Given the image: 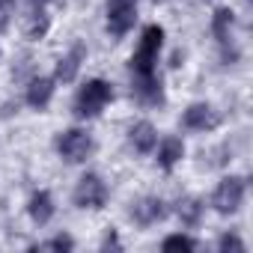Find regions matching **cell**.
Here are the masks:
<instances>
[{"instance_id": "obj_1", "label": "cell", "mask_w": 253, "mask_h": 253, "mask_svg": "<svg viewBox=\"0 0 253 253\" xmlns=\"http://www.w3.org/2000/svg\"><path fill=\"white\" fill-rule=\"evenodd\" d=\"M116 98L113 92V84L104 81V78H89L78 92H75V101H72V113L75 119L86 122V119H95L104 113V107Z\"/></svg>"}, {"instance_id": "obj_2", "label": "cell", "mask_w": 253, "mask_h": 253, "mask_svg": "<svg viewBox=\"0 0 253 253\" xmlns=\"http://www.w3.org/2000/svg\"><path fill=\"white\" fill-rule=\"evenodd\" d=\"M161 48H164V27L161 24H146L140 30V39H137V48L128 60V69L134 75L137 72H158Z\"/></svg>"}, {"instance_id": "obj_3", "label": "cell", "mask_w": 253, "mask_h": 253, "mask_svg": "<svg viewBox=\"0 0 253 253\" xmlns=\"http://www.w3.org/2000/svg\"><path fill=\"white\" fill-rule=\"evenodd\" d=\"M244 200H247V179L244 176H226V179H220L214 185V191L209 197V206L217 214L229 217V214H238L241 211Z\"/></svg>"}, {"instance_id": "obj_4", "label": "cell", "mask_w": 253, "mask_h": 253, "mask_svg": "<svg viewBox=\"0 0 253 253\" xmlns=\"http://www.w3.org/2000/svg\"><path fill=\"white\" fill-rule=\"evenodd\" d=\"M54 149H57L60 161H66V164H84L95 152V137L86 128H66V131L57 134Z\"/></svg>"}, {"instance_id": "obj_5", "label": "cell", "mask_w": 253, "mask_h": 253, "mask_svg": "<svg viewBox=\"0 0 253 253\" xmlns=\"http://www.w3.org/2000/svg\"><path fill=\"white\" fill-rule=\"evenodd\" d=\"M220 122H223V113L211 104V101H194L182 110V119L179 125L185 131L191 134H209L214 128H220Z\"/></svg>"}, {"instance_id": "obj_6", "label": "cell", "mask_w": 253, "mask_h": 253, "mask_svg": "<svg viewBox=\"0 0 253 253\" xmlns=\"http://www.w3.org/2000/svg\"><path fill=\"white\" fill-rule=\"evenodd\" d=\"M107 200H110V188H107V182H104L98 173H84V176L78 179L75 191H72V203H75L78 209H92V211H98V209L107 206Z\"/></svg>"}, {"instance_id": "obj_7", "label": "cell", "mask_w": 253, "mask_h": 253, "mask_svg": "<svg viewBox=\"0 0 253 253\" xmlns=\"http://www.w3.org/2000/svg\"><path fill=\"white\" fill-rule=\"evenodd\" d=\"M104 12H107V36L119 42L137 24V0H107Z\"/></svg>"}, {"instance_id": "obj_8", "label": "cell", "mask_w": 253, "mask_h": 253, "mask_svg": "<svg viewBox=\"0 0 253 253\" xmlns=\"http://www.w3.org/2000/svg\"><path fill=\"white\" fill-rule=\"evenodd\" d=\"M131 98L140 107H161L167 101V89L158 72H131Z\"/></svg>"}, {"instance_id": "obj_9", "label": "cell", "mask_w": 253, "mask_h": 253, "mask_svg": "<svg viewBox=\"0 0 253 253\" xmlns=\"http://www.w3.org/2000/svg\"><path fill=\"white\" fill-rule=\"evenodd\" d=\"M167 214H170V203H167L164 197H155V194L137 197V200L131 203V209H128L131 223L140 226V229H149V226L167 220Z\"/></svg>"}, {"instance_id": "obj_10", "label": "cell", "mask_w": 253, "mask_h": 253, "mask_svg": "<svg viewBox=\"0 0 253 253\" xmlns=\"http://www.w3.org/2000/svg\"><path fill=\"white\" fill-rule=\"evenodd\" d=\"M84 60H86V45L78 39V42H72V48L57 60V66H54V81H57V84H75L78 75H81Z\"/></svg>"}, {"instance_id": "obj_11", "label": "cell", "mask_w": 253, "mask_h": 253, "mask_svg": "<svg viewBox=\"0 0 253 253\" xmlns=\"http://www.w3.org/2000/svg\"><path fill=\"white\" fill-rule=\"evenodd\" d=\"M54 92H57V81L54 78H45V75H33L24 86V104L30 110H48V104L54 101Z\"/></svg>"}, {"instance_id": "obj_12", "label": "cell", "mask_w": 253, "mask_h": 253, "mask_svg": "<svg viewBox=\"0 0 253 253\" xmlns=\"http://www.w3.org/2000/svg\"><path fill=\"white\" fill-rule=\"evenodd\" d=\"M185 140L182 137H176V134H164L158 143H155V149H152V155H155V164L164 170V173H170L182 158H185Z\"/></svg>"}, {"instance_id": "obj_13", "label": "cell", "mask_w": 253, "mask_h": 253, "mask_svg": "<svg viewBox=\"0 0 253 253\" xmlns=\"http://www.w3.org/2000/svg\"><path fill=\"white\" fill-rule=\"evenodd\" d=\"M170 211L179 217V223H182L185 229H197V226L203 223V217H206V203H203L200 197L185 194V197H179V200L173 203Z\"/></svg>"}, {"instance_id": "obj_14", "label": "cell", "mask_w": 253, "mask_h": 253, "mask_svg": "<svg viewBox=\"0 0 253 253\" xmlns=\"http://www.w3.org/2000/svg\"><path fill=\"white\" fill-rule=\"evenodd\" d=\"M155 143H158V128H155L149 119L131 122V128H128V146H131L137 155H152Z\"/></svg>"}, {"instance_id": "obj_15", "label": "cell", "mask_w": 253, "mask_h": 253, "mask_svg": "<svg viewBox=\"0 0 253 253\" xmlns=\"http://www.w3.org/2000/svg\"><path fill=\"white\" fill-rule=\"evenodd\" d=\"M27 214H30V220H33L36 226H48V223H51V217L57 214L54 194H51V191H45V188L33 191V194H30V200H27Z\"/></svg>"}, {"instance_id": "obj_16", "label": "cell", "mask_w": 253, "mask_h": 253, "mask_svg": "<svg viewBox=\"0 0 253 253\" xmlns=\"http://www.w3.org/2000/svg\"><path fill=\"white\" fill-rule=\"evenodd\" d=\"M209 30H211V36H214L217 42L232 39V33H235V12H232L229 6H217V9L211 12Z\"/></svg>"}, {"instance_id": "obj_17", "label": "cell", "mask_w": 253, "mask_h": 253, "mask_svg": "<svg viewBox=\"0 0 253 253\" xmlns=\"http://www.w3.org/2000/svg\"><path fill=\"white\" fill-rule=\"evenodd\" d=\"M48 30H51V15L42 6H33V12L27 15V24H24V36L30 42H39L48 36Z\"/></svg>"}, {"instance_id": "obj_18", "label": "cell", "mask_w": 253, "mask_h": 253, "mask_svg": "<svg viewBox=\"0 0 253 253\" xmlns=\"http://www.w3.org/2000/svg\"><path fill=\"white\" fill-rule=\"evenodd\" d=\"M217 60H220V66H223V69L238 66V63H241V45H238L235 39L217 42Z\"/></svg>"}, {"instance_id": "obj_19", "label": "cell", "mask_w": 253, "mask_h": 253, "mask_svg": "<svg viewBox=\"0 0 253 253\" xmlns=\"http://www.w3.org/2000/svg\"><path fill=\"white\" fill-rule=\"evenodd\" d=\"M161 250H197V238L188 232H173L161 241Z\"/></svg>"}, {"instance_id": "obj_20", "label": "cell", "mask_w": 253, "mask_h": 253, "mask_svg": "<svg viewBox=\"0 0 253 253\" xmlns=\"http://www.w3.org/2000/svg\"><path fill=\"white\" fill-rule=\"evenodd\" d=\"M33 75H36V66H33L30 57H21L18 66H12V81H18V84H27Z\"/></svg>"}, {"instance_id": "obj_21", "label": "cell", "mask_w": 253, "mask_h": 253, "mask_svg": "<svg viewBox=\"0 0 253 253\" xmlns=\"http://www.w3.org/2000/svg\"><path fill=\"white\" fill-rule=\"evenodd\" d=\"M247 244H244V238L238 235V232H220L217 235V250H235V253H241Z\"/></svg>"}, {"instance_id": "obj_22", "label": "cell", "mask_w": 253, "mask_h": 253, "mask_svg": "<svg viewBox=\"0 0 253 253\" xmlns=\"http://www.w3.org/2000/svg\"><path fill=\"white\" fill-rule=\"evenodd\" d=\"M42 247H48V250H75V238H72L69 232H57V235H51Z\"/></svg>"}, {"instance_id": "obj_23", "label": "cell", "mask_w": 253, "mask_h": 253, "mask_svg": "<svg viewBox=\"0 0 253 253\" xmlns=\"http://www.w3.org/2000/svg\"><path fill=\"white\" fill-rule=\"evenodd\" d=\"M209 155H211V167H226V164L232 161V146H229V143H220V146H214Z\"/></svg>"}, {"instance_id": "obj_24", "label": "cell", "mask_w": 253, "mask_h": 253, "mask_svg": "<svg viewBox=\"0 0 253 253\" xmlns=\"http://www.w3.org/2000/svg\"><path fill=\"white\" fill-rule=\"evenodd\" d=\"M101 247H104V250H107V247L122 250V241H119V235H116V229H113V226H107V232H104V238H101Z\"/></svg>"}, {"instance_id": "obj_25", "label": "cell", "mask_w": 253, "mask_h": 253, "mask_svg": "<svg viewBox=\"0 0 253 253\" xmlns=\"http://www.w3.org/2000/svg\"><path fill=\"white\" fill-rule=\"evenodd\" d=\"M12 113H18V101H6L3 110H0V116H3V119H9Z\"/></svg>"}, {"instance_id": "obj_26", "label": "cell", "mask_w": 253, "mask_h": 253, "mask_svg": "<svg viewBox=\"0 0 253 253\" xmlns=\"http://www.w3.org/2000/svg\"><path fill=\"white\" fill-rule=\"evenodd\" d=\"M9 15H12L9 9H3V6H0V30H3V27L9 24Z\"/></svg>"}, {"instance_id": "obj_27", "label": "cell", "mask_w": 253, "mask_h": 253, "mask_svg": "<svg viewBox=\"0 0 253 253\" xmlns=\"http://www.w3.org/2000/svg\"><path fill=\"white\" fill-rule=\"evenodd\" d=\"M182 63H185V51H176V54H173V63H170V66H173V69H179Z\"/></svg>"}, {"instance_id": "obj_28", "label": "cell", "mask_w": 253, "mask_h": 253, "mask_svg": "<svg viewBox=\"0 0 253 253\" xmlns=\"http://www.w3.org/2000/svg\"><path fill=\"white\" fill-rule=\"evenodd\" d=\"M30 3H33V6H45V3H48V0H30Z\"/></svg>"}, {"instance_id": "obj_29", "label": "cell", "mask_w": 253, "mask_h": 253, "mask_svg": "<svg viewBox=\"0 0 253 253\" xmlns=\"http://www.w3.org/2000/svg\"><path fill=\"white\" fill-rule=\"evenodd\" d=\"M152 3H170V0H152Z\"/></svg>"}, {"instance_id": "obj_30", "label": "cell", "mask_w": 253, "mask_h": 253, "mask_svg": "<svg viewBox=\"0 0 253 253\" xmlns=\"http://www.w3.org/2000/svg\"><path fill=\"white\" fill-rule=\"evenodd\" d=\"M0 60H3V48H0Z\"/></svg>"}]
</instances>
